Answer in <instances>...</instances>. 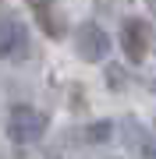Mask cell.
Returning a JSON list of instances; mask_svg holds the SVG:
<instances>
[{
	"mask_svg": "<svg viewBox=\"0 0 156 159\" xmlns=\"http://www.w3.org/2000/svg\"><path fill=\"white\" fill-rule=\"evenodd\" d=\"M0 14H4V7H0ZM4 21H7V18H4ZM4 21H0V29H4Z\"/></svg>",
	"mask_w": 156,
	"mask_h": 159,
	"instance_id": "52a82bcc",
	"label": "cell"
},
{
	"mask_svg": "<svg viewBox=\"0 0 156 159\" xmlns=\"http://www.w3.org/2000/svg\"><path fill=\"white\" fill-rule=\"evenodd\" d=\"M75 46H78V57L82 60L99 64V60H106V53H110V35L99 29L96 21H85V25H78Z\"/></svg>",
	"mask_w": 156,
	"mask_h": 159,
	"instance_id": "7a4b0ae2",
	"label": "cell"
},
{
	"mask_svg": "<svg viewBox=\"0 0 156 159\" xmlns=\"http://www.w3.org/2000/svg\"><path fill=\"white\" fill-rule=\"evenodd\" d=\"M29 7H32V14L39 18V25H43L46 35H53V39L64 35V18H60L57 7H53V0H29Z\"/></svg>",
	"mask_w": 156,
	"mask_h": 159,
	"instance_id": "5b68a950",
	"label": "cell"
},
{
	"mask_svg": "<svg viewBox=\"0 0 156 159\" xmlns=\"http://www.w3.org/2000/svg\"><path fill=\"white\" fill-rule=\"evenodd\" d=\"M149 39H153V32H149V21H142V18H131V21H124V29H121V46H124V53H128V60H145V53H149Z\"/></svg>",
	"mask_w": 156,
	"mask_h": 159,
	"instance_id": "3957f363",
	"label": "cell"
},
{
	"mask_svg": "<svg viewBox=\"0 0 156 159\" xmlns=\"http://www.w3.org/2000/svg\"><path fill=\"white\" fill-rule=\"evenodd\" d=\"M29 53V29L14 18H7L0 29V57L4 60H21Z\"/></svg>",
	"mask_w": 156,
	"mask_h": 159,
	"instance_id": "277c9868",
	"label": "cell"
},
{
	"mask_svg": "<svg viewBox=\"0 0 156 159\" xmlns=\"http://www.w3.org/2000/svg\"><path fill=\"white\" fill-rule=\"evenodd\" d=\"M110 131H114L110 124H92V127L85 131V138H89V142H106V138H110Z\"/></svg>",
	"mask_w": 156,
	"mask_h": 159,
	"instance_id": "8992f818",
	"label": "cell"
},
{
	"mask_svg": "<svg viewBox=\"0 0 156 159\" xmlns=\"http://www.w3.org/2000/svg\"><path fill=\"white\" fill-rule=\"evenodd\" d=\"M43 131H46V117L39 113V110L32 106H14L11 117H7V134H11V142L18 145H32L43 138Z\"/></svg>",
	"mask_w": 156,
	"mask_h": 159,
	"instance_id": "6da1fadb",
	"label": "cell"
}]
</instances>
